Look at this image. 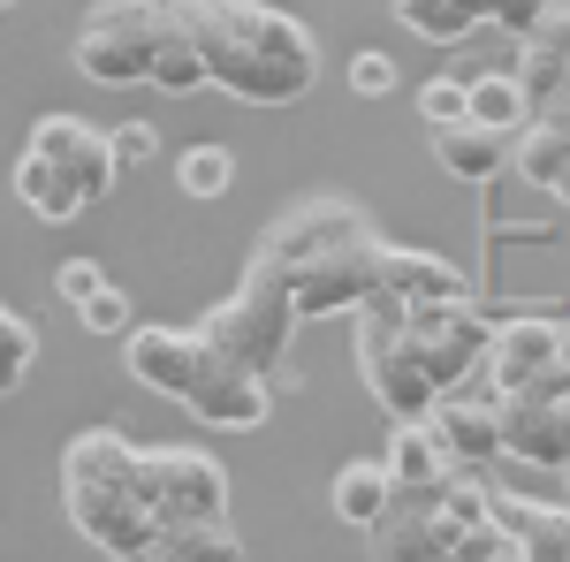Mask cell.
<instances>
[{
  "label": "cell",
  "instance_id": "6da1fadb",
  "mask_svg": "<svg viewBox=\"0 0 570 562\" xmlns=\"http://www.w3.org/2000/svg\"><path fill=\"white\" fill-rule=\"evenodd\" d=\"M282 282L305 319H335V312H365L381 297V266H389V236L373 228L365 206L351 198H297L282 220H266L259 252Z\"/></svg>",
  "mask_w": 570,
  "mask_h": 562
},
{
  "label": "cell",
  "instance_id": "7a4b0ae2",
  "mask_svg": "<svg viewBox=\"0 0 570 562\" xmlns=\"http://www.w3.org/2000/svg\"><path fill=\"white\" fill-rule=\"evenodd\" d=\"M190 39L206 53L214 91L244 99V107H297L320 85V39L289 8L266 0H176Z\"/></svg>",
  "mask_w": 570,
  "mask_h": 562
},
{
  "label": "cell",
  "instance_id": "3957f363",
  "mask_svg": "<svg viewBox=\"0 0 570 562\" xmlns=\"http://www.w3.org/2000/svg\"><path fill=\"white\" fill-rule=\"evenodd\" d=\"M61 510L99 555L130 562L160 540V510L145 494V448L115 426H85L61 448Z\"/></svg>",
  "mask_w": 570,
  "mask_h": 562
},
{
  "label": "cell",
  "instance_id": "277c9868",
  "mask_svg": "<svg viewBox=\"0 0 570 562\" xmlns=\"http://www.w3.org/2000/svg\"><path fill=\"white\" fill-rule=\"evenodd\" d=\"M297 319H305V312H297V297H289V282H282L266 259H252V266H244V282L198 319V335H206L220 357H236L244 373H259V381H274V388H289L282 357H289Z\"/></svg>",
  "mask_w": 570,
  "mask_h": 562
},
{
  "label": "cell",
  "instance_id": "5b68a950",
  "mask_svg": "<svg viewBox=\"0 0 570 562\" xmlns=\"http://www.w3.org/2000/svg\"><path fill=\"white\" fill-rule=\"evenodd\" d=\"M183 31L176 0H99L85 23H77V69L91 85H153L168 39Z\"/></svg>",
  "mask_w": 570,
  "mask_h": 562
},
{
  "label": "cell",
  "instance_id": "8992f818",
  "mask_svg": "<svg viewBox=\"0 0 570 562\" xmlns=\"http://www.w3.org/2000/svg\"><path fill=\"white\" fill-rule=\"evenodd\" d=\"M357 381H365V395L389 418H426L441 403L434 373H426V349L411 335V304L389 297V289L357 312Z\"/></svg>",
  "mask_w": 570,
  "mask_h": 562
},
{
  "label": "cell",
  "instance_id": "52a82bcc",
  "mask_svg": "<svg viewBox=\"0 0 570 562\" xmlns=\"http://www.w3.org/2000/svg\"><path fill=\"white\" fill-rule=\"evenodd\" d=\"M145 494L160 524H228V464L190 441L145 448Z\"/></svg>",
  "mask_w": 570,
  "mask_h": 562
},
{
  "label": "cell",
  "instance_id": "ba28073f",
  "mask_svg": "<svg viewBox=\"0 0 570 562\" xmlns=\"http://www.w3.org/2000/svg\"><path fill=\"white\" fill-rule=\"evenodd\" d=\"M183 411H190L198 426H220V433H259L266 411H274V381L244 373L236 357H220V349L206 343V365H198V381L183 395Z\"/></svg>",
  "mask_w": 570,
  "mask_h": 562
},
{
  "label": "cell",
  "instance_id": "9c48e42d",
  "mask_svg": "<svg viewBox=\"0 0 570 562\" xmlns=\"http://www.w3.org/2000/svg\"><path fill=\"white\" fill-rule=\"evenodd\" d=\"M23 145H31V152H46L53 168L69 175V190H77L85 206H99V198L115 190V175H122V160H115V137L91 130V122H77V115H39Z\"/></svg>",
  "mask_w": 570,
  "mask_h": 562
},
{
  "label": "cell",
  "instance_id": "30bf717a",
  "mask_svg": "<svg viewBox=\"0 0 570 562\" xmlns=\"http://www.w3.org/2000/svg\"><path fill=\"white\" fill-rule=\"evenodd\" d=\"M563 381V319H510L494 327V349H487V388L502 395H532Z\"/></svg>",
  "mask_w": 570,
  "mask_h": 562
},
{
  "label": "cell",
  "instance_id": "8fae6325",
  "mask_svg": "<svg viewBox=\"0 0 570 562\" xmlns=\"http://www.w3.org/2000/svg\"><path fill=\"white\" fill-rule=\"evenodd\" d=\"M502 448L518 464H556V472H570V381L510 395L502 403Z\"/></svg>",
  "mask_w": 570,
  "mask_h": 562
},
{
  "label": "cell",
  "instance_id": "7c38bea8",
  "mask_svg": "<svg viewBox=\"0 0 570 562\" xmlns=\"http://www.w3.org/2000/svg\"><path fill=\"white\" fill-rule=\"evenodd\" d=\"M122 365H130L137 388L183 403L190 381H198V365H206V335H198V327H130V335H122Z\"/></svg>",
  "mask_w": 570,
  "mask_h": 562
},
{
  "label": "cell",
  "instance_id": "4fadbf2b",
  "mask_svg": "<svg viewBox=\"0 0 570 562\" xmlns=\"http://www.w3.org/2000/svg\"><path fill=\"white\" fill-rule=\"evenodd\" d=\"M441 486H395V510L365 540H373V562H456L449 532H441V510H434Z\"/></svg>",
  "mask_w": 570,
  "mask_h": 562
},
{
  "label": "cell",
  "instance_id": "5bb4252c",
  "mask_svg": "<svg viewBox=\"0 0 570 562\" xmlns=\"http://www.w3.org/2000/svg\"><path fill=\"white\" fill-rule=\"evenodd\" d=\"M518 85L540 115H570V0H556L525 39H518Z\"/></svg>",
  "mask_w": 570,
  "mask_h": 562
},
{
  "label": "cell",
  "instance_id": "9a60e30c",
  "mask_svg": "<svg viewBox=\"0 0 570 562\" xmlns=\"http://www.w3.org/2000/svg\"><path fill=\"white\" fill-rule=\"evenodd\" d=\"M434 418V433H441V448L456 456V472H472V464H494V456H510L502 448V395H464V388H449L426 411Z\"/></svg>",
  "mask_w": 570,
  "mask_h": 562
},
{
  "label": "cell",
  "instance_id": "2e32d148",
  "mask_svg": "<svg viewBox=\"0 0 570 562\" xmlns=\"http://www.w3.org/2000/svg\"><path fill=\"white\" fill-rule=\"evenodd\" d=\"M494 524L510 532V548H518V562H570V502L494 494Z\"/></svg>",
  "mask_w": 570,
  "mask_h": 562
},
{
  "label": "cell",
  "instance_id": "e0dca14e",
  "mask_svg": "<svg viewBox=\"0 0 570 562\" xmlns=\"http://www.w3.org/2000/svg\"><path fill=\"white\" fill-rule=\"evenodd\" d=\"M381 464L395 472V486H449L456 479V456L441 448L434 418H389V448Z\"/></svg>",
  "mask_w": 570,
  "mask_h": 562
},
{
  "label": "cell",
  "instance_id": "ac0fdd59",
  "mask_svg": "<svg viewBox=\"0 0 570 562\" xmlns=\"http://www.w3.org/2000/svg\"><path fill=\"white\" fill-rule=\"evenodd\" d=\"M327 502H335V524H357V532H373V524L395 510V472L381 456H351V464H335V486H327Z\"/></svg>",
  "mask_w": 570,
  "mask_h": 562
},
{
  "label": "cell",
  "instance_id": "d6986e66",
  "mask_svg": "<svg viewBox=\"0 0 570 562\" xmlns=\"http://www.w3.org/2000/svg\"><path fill=\"white\" fill-rule=\"evenodd\" d=\"M434 160L456 183H494V175L518 160V137L487 130V122H456V130H434Z\"/></svg>",
  "mask_w": 570,
  "mask_h": 562
},
{
  "label": "cell",
  "instance_id": "ffe728a7",
  "mask_svg": "<svg viewBox=\"0 0 570 562\" xmlns=\"http://www.w3.org/2000/svg\"><path fill=\"white\" fill-rule=\"evenodd\" d=\"M381 289L403 297V304H464V274H456L449 259H434V252H403V244H389Z\"/></svg>",
  "mask_w": 570,
  "mask_h": 562
},
{
  "label": "cell",
  "instance_id": "44dd1931",
  "mask_svg": "<svg viewBox=\"0 0 570 562\" xmlns=\"http://www.w3.org/2000/svg\"><path fill=\"white\" fill-rule=\"evenodd\" d=\"M16 198H23V206H31V220H46V228H69V220L85 214V198L69 190V175L53 168L46 152H31V145L16 152Z\"/></svg>",
  "mask_w": 570,
  "mask_h": 562
},
{
  "label": "cell",
  "instance_id": "7402d4cb",
  "mask_svg": "<svg viewBox=\"0 0 570 562\" xmlns=\"http://www.w3.org/2000/svg\"><path fill=\"white\" fill-rule=\"evenodd\" d=\"M510 168L525 175L532 190H548V198L570 206V130L556 122V115H540V122L518 137V160H510Z\"/></svg>",
  "mask_w": 570,
  "mask_h": 562
},
{
  "label": "cell",
  "instance_id": "603a6c76",
  "mask_svg": "<svg viewBox=\"0 0 570 562\" xmlns=\"http://www.w3.org/2000/svg\"><path fill=\"white\" fill-rule=\"evenodd\" d=\"M389 8L411 39H434V46H456V39H472L480 23H494L487 0H389Z\"/></svg>",
  "mask_w": 570,
  "mask_h": 562
},
{
  "label": "cell",
  "instance_id": "cb8c5ba5",
  "mask_svg": "<svg viewBox=\"0 0 570 562\" xmlns=\"http://www.w3.org/2000/svg\"><path fill=\"white\" fill-rule=\"evenodd\" d=\"M472 122H487V130H502V137H525L532 122H540V107H532V91L518 85V69L472 77Z\"/></svg>",
  "mask_w": 570,
  "mask_h": 562
},
{
  "label": "cell",
  "instance_id": "d4e9b609",
  "mask_svg": "<svg viewBox=\"0 0 570 562\" xmlns=\"http://www.w3.org/2000/svg\"><path fill=\"white\" fill-rule=\"evenodd\" d=\"M130 562H244L236 524H160V540Z\"/></svg>",
  "mask_w": 570,
  "mask_h": 562
},
{
  "label": "cell",
  "instance_id": "484cf974",
  "mask_svg": "<svg viewBox=\"0 0 570 562\" xmlns=\"http://www.w3.org/2000/svg\"><path fill=\"white\" fill-rule=\"evenodd\" d=\"M176 183H183V198H220V190L236 183L228 145H190V152L176 160Z\"/></svg>",
  "mask_w": 570,
  "mask_h": 562
},
{
  "label": "cell",
  "instance_id": "4316f807",
  "mask_svg": "<svg viewBox=\"0 0 570 562\" xmlns=\"http://www.w3.org/2000/svg\"><path fill=\"white\" fill-rule=\"evenodd\" d=\"M419 115H426V130H456V122H472V85H456V77L419 85Z\"/></svg>",
  "mask_w": 570,
  "mask_h": 562
},
{
  "label": "cell",
  "instance_id": "83f0119b",
  "mask_svg": "<svg viewBox=\"0 0 570 562\" xmlns=\"http://www.w3.org/2000/svg\"><path fill=\"white\" fill-rule=\"evenodd\" d=\"M0 343H8V373H0V388H23V373H31V357H39V327H31V312H0Z\"/></svg>",
  "mask_w": 570,
  "mask_h": 562
},
{
  "label": "cell",
  "instance_id": "f1b7e54d",
  "mask_svg": "<svg viewBox=\"0 0 570 562\" xmlns=\"http://www.w3.org/2000/svg\"><path fill=\"white\" fill-rule=\"evenodd\" d=\"M77 319H85V335H130V327H137V319H130V297H122L115 282H107L99 297L77 304Z\"/></svg>",
  "mask_w": 570,
  "mask_h": 562
},
{
  "label": "cell",
  "instance_id": "f546056e",
  "mask_svg": "<svg viewBox=\"0 0 570 562\" xmlns=\"http://www.w3.org/2000/svg\"><path fill=\"white\" fill-rule=\"evenodd\" d=\"M343 77H351L357 99H389V91H395V61L381 53V46H365V53H351V69H343Z\"/></svg>",
  "mask_w": 570,
  "mask_h": 562
},
{
  "label": "cell",
  "instance_id": "4dcf8cb0",
  "mask_svg": "<svg viewBox=\"0 0 570 562\" xmlns=\"http://www.w3.org/2000/svg\"><path fill=\"white\" fill-rule=\"evenodd\" d=\"M53 289H61V304H69V312H77L85 297H99V289H107V274H99L91 259H61V266H53Z\"/></svg>",
  "mask_w": 570,
  "mask_h": 562
},
{
  "label": "cell",
  "instance_id": "1f68e13d",
  "mask_svg": "<svg viewBox=\"0 0 570 562\" xmlns=\"http://www.w3.org/2000/svg\"><path fill=\"white\" fill-rule=\"evenodd\" d=\"M107 137H115V160H122V168H145V160L160 152V130H153V122H122V130H107Z\"/></svg>",
  "mask_w": 570,
  "mask_h": 562
},
{
  "label": "cell",
  "instance_id": "d6a6232c",
  "mask_svg": "<svg viewBox=\"0 0 570 562\" xmlns=\"http://www.w3.org/2000/svg\"><path fill=\"white\" fill-rule=\"evenodd\" d=\"M487 8H494V23H502L510 39H525V31L548 16V8H556V0H487Z\"/></svg>",
  "mask_w": 570,
  "mask_h": 562
},
{
  "label": "cell",
  "instance_id": "836d02e7",
  "mask_svg": "<svg viewBox=\"0 0 570 562\" xmlns=\"http://www.w3.org/2000/svg\"><path fill=\"white\" fill-rule=\"evenodd\" d=\"M563 381H570V327H563Z\"/></svg>",
  "mask_w": 570,
  "mask_h": 562
},
{
  "label": "cell",
  "instance_id": "e575fe53",
  "mask_svg": "<svg viewBox=\"0 0 570 562\" xmlns=\"http://www.w3.org/2000/svg\"><path fill=\"white\" fill-rule=\"evenodd\" d=\"M0 8H16V0H0Z\"/></svg>",
  "mask_w": 570,
  "mask_h": 562
},
{
  "label": "cell",
  "instance_id": "d590c367",
  "mask_svg": "<svg viewBox=\"0 0 570 562\" xmlns=\"http://www.w3.org/2000/svg\"><path fill=\"white\" fill-rule=\"evenodd\" d=\"M563 479H570V472H563Z\"/></svg>",
  "mask_w": 570,
  "mask_h": 562
}]
</instances>
